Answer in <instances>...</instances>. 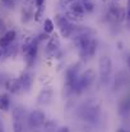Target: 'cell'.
<instances>
[{
    "label": "cell",
    "mask_w": 130,
    "mask_h": 132,
    "mask_svg": "<svg viewBox=\"0 0 130 132\" xmlns=\"http://www.w3.org/2000/svg\"><path fill=\"white\" fill-rule=\"evenodd\" d=\"M78 116L87 123H96L101 113V103L97 99H88L78 108Z\"/></svg>",
    "instance_id": "6da1fadb"
},
{
    "label": "cell",
    "mask_w": 130,
    "mask_h": 132,
    "mask_svg": "<svg viewBox=\"0 0 130 132\" xmlns=\"http://www.w3.org/2000/svg\"><path fill=\"white\" fill-rule=\"evenodd\" d=\"M61 43H60V37L59 35H52L50 36V39L47 40V44L45 47V56L46 59H60L59 56H61Z\"/></svg>",
    "instance_id": "7a4b0ae2"
},
{
    "label": "cell",
    "mask_w": 130,
    "mask_h": 132,
    "mask_svg": "<svg viewBox=\"0 0 130 132\" xmlns=\"http://www.w3.org/2000/svg\"><path fill=\"white\" fill-rule=\"evenodd\" d=\"M55 24H56V27L59 28V32H60L61 37H64V39H70V37H72L75 24L72 23L70 21H68L64 14L57 13V14L55 15Z\"/></svg>",
    "instance_id": "3957f363"
},
{
    "label": "cell",
    "mask_w": 130,
    "mask_h": 132,
    "mask_svg": "<svg viewBox=\"0 0 130 132\" xmlns=\"http://www.w3.org/2000/svg\"><path fill=\"white\" fill-rule=\"evenodd\" d=\"M98 68H99V80L102 85H106L110 81L111 73H112V60L110 56L103 55L99 58L98 62Z\"/></svg>",
    "instance_id": "277c9868"
},
{
    "label": "cell",
    "mask_w": 130,
    "mask_h": 132,
    "mask_svg": "<svg viewBox=\"0 0 130 132\" xmlns=\"http://www.w3.org/2000/svg\"><path fill=\"white\" fill-rule=\"evenodd\" d=\"M94 80H96V72L92 68H88L83 73H81L79 75V78H78V85H77L78 94L88 90V88L92 86V84L94 82Z\"/></svg>",
    "instance_id": "5b68a950"
},
{
    "label": "cell",
    "mask_w": 130,
    "mask_h": 132,
    "mask_svg": "<svg viewBox=\"0 0 130 132\" xmlns=\"http://www.w3.org/2000/svg\"><path fill=\"white\" fill-rule=\"evenodd\" d=\"M45 121H46V114L40 109H36V110L31 112V114L28 117V125H29L31 128L41 127V126H43Z\"/></svg>",
    "instance_id": "8992f818"
},
{
    "label": "cell",
    "mask_w": 130,
    "mask_h": 132,
    "mask_svg": "<svg viewBox=\"0 0 130 132\" xmlns=\"http://www.w3.org/2000/svg\"><path fill=\"white\" fill-rule=\"evenodd\" d=\"M54 97V88L50 86H45L37 95V104L38 105H47L51 103Z\"/></svg>",
    "instance_id": "52a82bcc"
},
{
    "label": "cell",
    "mask_w": 130,
    "mask_h": 132,
    "mask_svg": "<svg viewBox=\"0 0 130 132\" xmlns=\"http://www.w3.org/2000/svg\"><path fill=\"white\" fill-rule=\"evenodd\" d=\"M18 80H19V82L22 85V88L26 90V91H28L29 88L32 87V85H33L35 75L31 71H24V72L21 73V76L18 77Z\"/></svg>",
    "instance_id": "ba28073f"
},
{
    "label": "cell",
    "mask_w": 130,
    "mask_h": 132,
    "mask_svg": "<svg viewBox=\"0 0 130 132\" xmlns=\"http://www.w3.org/2000/svg\"><path fill=\"white\" fill-rule=\"evenodd\" d=\"M17 39V31L14 30H8L3 36H0V46L3 49L8 47L9 45H12L14 43V40Z\"/></svg>",
    "instance_id": "9c48e42d"
},
{
    "label": "cell",
    "mask_w": 130,
    "mask_h": 132,
    "mask_svg": "<svg viewBox=\"0 0 130 132\" xmlns=\"http://www.w3.org/2000/svg\"><path fill=\"white\" fill-rule=\"evenodd\" d=\"M5 88L12 94H19L23 88L18 78H9L5 81Z\"/></svg>",
    "instance_id": "30bf717a"
},
{
    "label": "cell",
    "mask_w": 130,
    "mask_h": 132,
    "mask_svg": "<svg viewBox=\"0 0 130 132\" xmlns=\"http://www.w3.org/2000/svg\"><path fill=\"white\" fill-rule=\"evenodd\" d=\"M64 15L66 17V19H68V21H70V22H72V23H74V24L81 23V22H83V19H84V14L77 13V12L70 10V9H66V10H65V13H64Z\"/></svg>",
    "instance_id": "8fae6325"
},
{
    "label": "cell",
    "mask_w": 130,
    "mask_h": 132,
    "mask_svg": "<svg viewBox=\"0 0 130 132\" xmlns=\"http://www.w3.org/2000/svg\"><path fill=\"white\" fill-rule=\"evenodd\" d=\"M130 113V95L124 97L121 100V103L119 104V114L121 116H126Z\"/></svg>",
    "instance_id": "7c38bea8"
},
{
    "label": "cell",
    "mask_w": 130,
    "mask_h": 132,
    "mask_svg": "<svg viewBox=\"0 0 130 132\" xmlns=\"http://www.w3.org/2000/svg\"><path fill=\"white\" fill-rule=\"evenodd\" d=\"M97 45H98L97 40L93 37V39H92V41H91V44L88 45V47H87L84 59H89V58L94 56V54H96V51H97Z\"/></svg>",
    "instance_id": "4fadbf2b"
},
{
    "label": "cell",
    "mask_w": 130,
    "mask_h": 132,
    "mask_svg": "<svg viewBox=\"0 0 130 132\" xmlns=\"http://www.w3.org/2000/svg\"><path fill=\"white\" fill-rule=\"evenodd\" d=\"M10 108V99L6 94H0V109L4 112H8Z\"/></svg>",
    "instance_id": "5bb4252c"
},
{
    "label": "cell",
    "mask_w": 130,
    "mask_h": 132,
    "mask_svg": "<svg viewBox=\"0 0 130 132\" xmlns=\"http://www.w3.org/2000/svg\"><path fill=\"white\" fill-rule=\"evenodd\" d=\"M45 132H56L57 130V122L55 119H46L43 123Z\"/></svg>",
    "instance_id": "9a60e30c"
},
{
    "label": "cell",
    "mask_w": 130,
    "mask_h": 132,
    "mask_svg": "<svg viewBox=\"0 0 130 132\" xmlns=\"http://www.w3.org/2000/svg\"><path fill=\"white\" fill-rule=\"evenodd\" d=\"M68 9L74 10V12H77V13H81V14H84V15H86V10H84L83 1H74V3H72V4L68 6Z\"/></svg>",
    "instance_id": "2e32d148"
},
{
    "label": "cell",
    "mask_w": 130,
    "mask_h": 132,
    "mask_svg": "<svg viewBox=\"0 0 130 132\" xmlns=\"http://www.w3.org/2000/svg\"><path fill=\"white\" fill-rule=\"evenodd\" d=\"M54 31H55V23H54V21L50 19V18H46L43 21V32H46L47 35H51V34H54Z\"/></svg>",
    "instance_id": "e0dca14e"
},
{
    "label": "cell",
    "mask_w": 130,
    "mask_h": 132,
    "mask_svg": "<svg viewBox=\"0 0 130 132\" xmlns=\"http://www.w3.org/2000/svg\"><path fill=\"white\" fill-rule=\"evenodd\" d=\"M24 117H26V110L23 108H21V106L14 108V110H13V119L14 121H23Z\"/></svg>",
    "instance_id": "ac0fdd59"
},
{
    "label": "cell",
    "mask_w": 130,
    "mask_h": 132,
    "mask_svg": "<svg viewBox=\"0 0 130 132\" xmlns=\"http://www.w3.org/2000/svg\"><path fill=\"white\" fill-rule=\"evenodd\" d=\"M33 14H35V12H32V9L29 6H24L23 10H22V15H23V21L24 22H28L29 19H32Z\"/></svg>",
    "instance_id": "d6986e66"
},
{
    "label": "cell",
    "mask_w": 130,
    "mask_h": 132,
    "mask_svg": "<svg viewBox=\"0 0 130 132\" xmlns=\"http://www.w3.org/2000/svg\"><path fill=\"white\" fill-rule=\"evenodd\" d=\"M45 10H46V6H45V5L36 8V10H35V14H33V19H35L36 22H40V21L42 19L43 14H45Z\"/></svg>",
    "instance_id": "ffe728a7"
},
{
    "label": "cell",
    "mask_w": 130,
    "mask_h": 132,
    "mask_svg": "<svg viewBox=\"0 0 130 132\" xmlns=\"http://www.w3.org/2000/svg\"><path fill=\"white\" fill-rule=\"evenodd\" d=\"M124 84H125V76H124L123 72H120V73L116 76V78H115V90H120V87H121Z\"/></svg>",
    "instance_id": "44dd1931"
},
{
    "label": "cell",
    "mask_w": 130,
    "mask_h": 132,
    "mask_svg": "<svg viewBox=\"0 0 130 132\" xmlns=\"http://www.w3.org/2000/svg\"><path fill=\"white\" fill-rule=\"evenodd\" d=\"M83 5H84V10H86V14L87 13H93L94 9H96V5L92 0H84L83 1Z\"/></svg>",
    "instance_id": "7402d4cb"
},
{
    "label": "cell",
    "mask_w": 130,
    "mask_h": 132,
    "mask_svg": "<svg viewBox=\"0 0 130 132\" xmlns=\"http://www.w3.org/2000/svg\"><path fill=\"white\" fill-rule=\"evenodd\" d=\"M13 131L14 132H24L23 121H14V119H13Z\"/></svg>",
    "instance_id": "603a6c76"
},
{
    "label": "cell",
    "mask_w": 130,
    "mask_h": 132,
    "mask_svg": "<svg viewBox=\"0 0 130 132\" xmlns=\"http://www.w3.org/2000/svg\"><path fill=\"white\" fill-rule=\"evenodd\" d=\"M74 1H84V0H59V6L61 9H68V6Z\"/></svg>",
    "instance_id": "cb8c5ba5"
},
{
    "label": "cell",
    "mask_w": 130,
    "mask_h": 132,
    "mask_svg": "<svg viewBox=\"0 0 130 132\" xmlns=\"http://www.w3.org/2000/svg\"><path fill=\"white\" fill-rule=\"evenodd\" d=\"M125 21H126V28L130 30V4L126 6V15H125Z\"/></svg>",
    "instance_id": "d4e9b609"
},
{
    "label": "cell",
    "mask_w": 130,
    "mask_h": 132,
    "mask_svg": "<svg viewBox=\"0 0 130 132\" xmlns=\"http://www.w3.org/2000/svg\"><path fill=\"white\" fill-rule=\"evenodd\" d=\"M50 39V35H47L46 32H42V34H40L38 36H37V40L40 41V43H42V41H47Z\"/></svg>",
    "instance_id": "484cf974"
},
{
    "label": "cell",
    "mask_w": 130,
    "mask_h": 132,
    "mask_svg": "<svg viewBox=\"0 0 130 132\" xmlns=\"http://www.w3.org/2000/svg\"><path fill=\"white\" fill-rule=\"evenodd\" d=\"M5 27H6V24H5V22L3 21V19H0V36H3L6 31H5Z\"/></svg>",
    "instance_id": "4316f807"
},
{
    "label": "cell",
    "mask_w": 130,
    "mask_h": 132,
    "mask_svg": "<svg viewBox=\"0 0 130 132\" xmlns=\"http://www.w3.org/2000/svg\"><path fill=\"white\" fill-rule=\"evenodd\" d=\"M33 3H35L36 8H38V6H42V5H45L46 0H33Z\"/></svg>",
    "instance_id": "83f0119b"
},
{
    "label": "cell",
    "mask_w": 130,
    "mask_h": 132,
    "mask_svg": "<svg viewBox=\"0 0 130 132\" xmlns=\"http://www.w3.org/2000/svg\"><path fill=\"white\" fill-rule=\"evenodd\" d=\"M56 132H70V128L69 127H66V126H64V127H59Z\"/></svg>",
    "instance_id": "f1b7e54d"
},
{
    "label": "cell",
    "mask_w": 130,
    "mask_h": 132,
    "mask_svg": "<svg viewBox=\"0 0 130 132\" xmlns=\"http://www.w3.org/2000/svg\"><path fill=\"white\" fill-rule=\"evenodd\" d=\"M126 65H128V68L130 69V54L126 55Z\"/></svg>",
    "instance_id": "f546056e"
},
{
    "label": "cell",
    "mask_w": 130,
    "mask_h": 132,
    "mask_svg": "<svg viewBox=\"0 0 130 132\" xmlns=\"http://www.w3.org/2000/svg\"><path fill=\"white\" fill-rule=\"evenodd\" d=\"M3 53H4V49H3V47L0 46V58L3 56Z\"/></svg>",
    "instance_id": "4dcf8cb0"
},
{
    "label": "cell",
    "mask_w": 130,
    "mask_h": 132,
    "mask_svg": "<svg viewBox=\"0 0 130 132\" xmlns=\"http://www.w3.org/2000/svg\"><path fill=\"white\" fill-rule=\"evenodd\" d=\"M117 132H126L125 130H123V128H120V130H117Z\"/></svg>",
    "instance_id": "1f68e13d"
},
{
    "label": "cell",
    "mask_w": 130,
    "mask_h": 132,
    "mask_svg": "<svg viewBox=\"0 0 130 132\" xmlns=\"http://www.w3.org/2000/svg\"><path fill=\"white\" fill-rule=\"evenodd\" d=\"M32 132H41V131H37V130H33Z\"/></svg>",
    "instance_id": "d6a6232c"
},
{
    "label": "cell",
    "mask_w": 130,
    "mask_h": 132,
    "mask_svg": "<svg viewBox=\"0 0 130 132\" xmlns=\"http://www.w3.org/2000/svg\"><path fill=\"white\" fill-rule=\"evenodd\" d=\"M101 1H103V3H105V1H107V0H101Z\"/></svg>",
    "instance_id": "836d02e7"
},
{
    "label": "cell",
    "mask_w": 130,
    "mask_h": 132,
    "mask_svg": "<svg viewBox=\"0 0 130 132\" xmlns=\"http://www.w3.org/2000/svg\"><path fill=\"white\" fill-rule=\"evenodd\" d=\"M0 132H3V130H1V128H0Z\"/></svg>",
    "instance_id": "e575fe53"
},
{
    "label": "cell",
    "mask_w": 130,
    "mask_h": 132,
    "mask_svg": "<svg viewBox=\"0 0 130 132\" xmlns=\"http://www.w3.org/2000/svg\"><path fill=\"white\" fill-rule=\"evenodd\" d=\"M115 1H116V0H115Z\"/></svg>",
    "instance_id": "d590c367"
}]
</instances>
